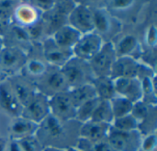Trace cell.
Wrapping results in <instances>:
<instances>
[{"label":"cell","instance_id":"cell-1","mask_svg":"<svg viewBox=\"0 0 157 151\" xmlns=\"http://www.w3.org/2000/svg\"><path fill=\"white\" fill-rule=\"evenodd\" d=\"M79 123L59 121L51 114L38 127L36 137L45 147L67 149L75 147L79 139Z\"/></svg>","mask_w":157,"mask_h":151},{"label":"cell","instance_id":"cell-2","mask_svg":"<svg viewBox=\"0 0 157 151\" xmlns=\"http://www.w3.org/2000/svg\"><path fill=\"white\" fill-rule=\"evenodd\" d=\"M88 4L92 8L94 31L98 33L105 42H112L123 30V24L109 12L102 1L88 2Z\"/></svg>","mask_w":157,"mask_h":151},{"label":"cell","instance_id":"cell-3","mask_svg":"<svg viewBox=\"0 0 157 151\" xmlns=\"http://www.w3.org/2000/svg\"><path fill=\"white\" fill-rule=\"evenodd\" d=\"M102 3L124 27H135L142 18L144 8V2L134 0H108L102 1Z\"/></svg>","mask_w":157,"mask_h":151},{"label":"cell","instance_id":"cell-4","mask_svg":"<svg viewBox=\"0 0 157 151\" xmlns=\"http://www.w3.org/2000/svg\"><path fill=\"white\" fill-rule=\"evenodd\" d=\"M61 70L69 89L86 84H92L95 78L89 63L75 56H73Z\"/></svg>","mask_w":157,"mask_h":151},{"label":"cell","instance_id":"cell-5","mask_svg":"<svg viewBox=\"0 0 157 151\" xmlns=\"http://www.w3.org/2000/svg\"><path fill=\"white\" fill-rule=\"evenodd\" d=\"M156 75V70L145 65L139 59L132 57H117L112 66V78L128 77L142 79L145 77Z\"/></svg>","mask_w":157,"mask_h":151},{"label":"cell","instance_id":"cell-6","mask_svg":"<svg viewBox=\"0 0 157 151\" xmlns=\"http://www.w3.org/2000/svg\"><path fill=\"white\" fill-rule=\"evenodd\" d=\"M76 2L62 0L54 1L51 10L42 14V24L47 37H51L56 30L68 24V17L75 7Z\"/></svg>","mask_w":157,"mask_h":151},{"label":"cell","instance_id":"cell-7","mask_svg":"<svg viewBox=\"0 0 157 151\" xmlns=\"http://www.w3.org/2000/svg\"><path fill=\"white\" fill-rule=\"evenodd\" d=\"M110 42L114 47L117 57H132L140 60L143 48L140 33L137 30H125L123 28V30Z\"/></svg>","mask_w":157,"mask_h":151},{"label":"cell","instance_id":"cell-8","mask_svg":"<svg viewBox=\"0 0 157 151\" xmlns=\"http://www.w3.org/2000/svg\"><path fill=\"white\" fill-rule=\"evenodd\" d=\"M35 87L40 93L48 98L69 90L61 68L51 66L45 74L35 83Z\"/></svg>","mask_w":157,"mask_h":151},{"label":"cell","instance_id":"cell-9","mask_svg":"<svg viewBox=\"0 0 157 151\" xmlns=\"http://www.w3.org/2000/svg\"><path fill=\"white\" fill-rule=\"evenodd\" d=\"M131 114L138 123V131L142 135L157 131V105H151L143 101L133 103Z\"/></svg>","mask_w":157,"mask_h":151},{"label":"cell","instance_id":"cell-10","mask_svg":"<svg viewBox=\"0 0 157 151\" xmlns=\"http://www.w3.org/2000/svg\"><path fill=\"white\" fill-rule=\"evenodd\" d=\"M28 54L21 49L4 44L0 51V67L7 77L19 74L26 63Z\"/></svg>","mask_w":157,"mask_h":151},{"label":"cell","instance_id":"cell-11","mask_svg":"<svg viewBox=\"0 0 157 151\" xmlns=\"http://www.w3.org/2000/svg\"><path fill=\"white\" fill-rule=\"evenodd\" d=\"M49 66L42 56L40 43H34L28 53L26 63L20 74L35 84L45 74Z\"/></svg>","mask_w":157,"mask_h":151},{"label":"cell","instance_id":"cell-12","mask_svg":"<svg viewBox=\"0 0 157 151\" xmlns=\"http://www.w3.org/2000/svg\"><path fill=\"white\" fill-rule=\"evenodd\" d=\"M116 59L117 54L112 43L110 42H105L99 52L88 62L95 77H110Z\"/></svg>","mask_w":157,"mask_h":151},{"label":"cell","instance_id":"cell-13","mask_svg":"<svg viewBox=\"0 0 157 151\" xmlns=\"http://www.w3.org/2000/svg\"><path fill=\"white\" fill-rule=\"evenodd\" d=\"M68 25L81 34L94 31L93 13L88 2H76L68 17Z\"/></svg>","mask_w":157,"mask_h":151},{"label":"cell","instance_id":"cell-14","mask_svg":"<svg viewBox=\"0 0 157 151\" xmlns=\"http://www.w3.org/2000/svg\"><path fill=\"white\" fill-rule=\"evenodd\" d=\"M142 139V135L136 131H120L111 127L107 137V141L116 151H138Z\"/></svg>","mask_w":157,"mask_h":151},{"label":"cell","instance_id":"cell-15","mask_svg":"<svg viewBox=\"0 0 157 151\" xmlns=\"http://www.w3.org/2000/svg\"><path fill=\"white\" fill-rule=\"evenodd\" d=\"M104 43V40L95 31L82 34L73 48V54L79 59L89 62L99 52Z\"/></svg>","mask_w":157,"mask_h":151},{"label":"cell","instance_id":"cell-16","mask_svg":"<svg viewBox=\"0 0 157 151\" xmlns=\"http://www.w3.org/2000/svg\"><path fill=\"white\" fill-rule=\"evenodd\" d=\"M50 114L59 121H75L76 107L72 102L68 92H62L49 98Z\"/></svg>","mask_w":157,"mask_h":151},{"label":"cell","instance_id":"cell-17","mask_svg":"<svg viewBox=\"0 0 157 151\" xmlns=\"http://www.w3.org/2000/svg\"><path fill=\"white\" fill-rule=\"evenodd\" d=\"M42 18V13L29 1H18L12 18V24H15L23 29H29Z\"/></svg>","mask_w":157,"mask_h":151},{"label":"cell","instance_id":"cell-18","mask_svg":"<svg viewBox=\"0 0 157 151\" xmlns=\"http://www.w3.org/2000/svg\"><path fill=\"white\" fill-rule=\"evenodd\" d=\"M40 49L45 62L51 66L62 68L73 56V52L57 45L51 37L40 42Z\"/></svg>","mask_w":157,"mask_h":151},{"label":"cell","instance_id":"cell-19","mask_svg":"<svg viewBox=\"0 0 157 151\" xmlns=\"http://www.w3.org/2000/svg\"><path fill=\"white\" fill-rule=\"evenodd\" d=\"M50 115L49 98L40 93L38 90L29 102L23 107L21 116L40 125Z\"/></svg>","mask_w":157,"mask_h":151},{"label":"cell","instance_id":"cell-20","mask_svg":"<svg viewBox=\"0 0 157 151\" xmlns=\"http://www.w3.org/2000/svg\"><path fill=\"white\" fill-rule=\"evenodd\" d=\"M23 107L15 95L8 79L0 83V113L8 119L20 116Z\"/></svg>","mask_w":157,"mask_h":151},{"label":"cell","instance_id":"cell-21","mask_svg":"<svg viewBox=\"0 0 157 151\" xmlns=\"http://www.w3.org/2000/svg\"><path fill=\"white\" fill-rule=\"evenodd\" d=\"M38 127L39 125L20 115L8 120L6 136L9 139L18 141L23 138L35 136Z\"/></svg>","mask_w":157,"mask_h":151},{"label":"cell","instance_id":"cell-22","mask_svg":"<svg viewBox=\"0 0 157 151\" xmlns=\"http://www.w3.org/2000/svg\"><path fill=\"white\" fill-rule=\"evenodd\" d=\"M7 79L22 107L26 106L37 92L35 84L20 73L9 77Z\"/></svg>","mask_w":157,"mask_h":151},{"label":"cell","instance_id":"cell-23","mask_svg":"<svg viewBox=\"0 0 157 151\" xmlns=\"http://www.w3.org/2000/svg\"><path fill=\"white\" fill-rule=\"evenodd\" d=\"M116 94L126 98L132 103L142 101V84L138 78H113Z\"/></svg>","mask_w":157,"mask_h":151},{"label":"cell","instance_id":"cell-24","mask_svg":"<svg viewBox=\"0 0 157 151\" xmlns=\"http://www.w3.org/2000/svg\"><path fill=\"white\" fill-rule=\"evenodd\" d=\"M110 125L88 121L80 125L79 137L90 143H98L107 140Z\"/></svg>","mask_w":157,"mask_h":151},{"label":"cell","instance_id":"cell-25","mask_svg":"<svg viewBox=\"0 0 157 151\" xmlns=\"http://www.w3.org/2000/svg\"><path fill=\"white\" fill-rule=\"evenodd\" d=\"M3 42L4 44L21 49L27 54L34 44L30 40L27 30L15 24H10L6 35L3 38Z\"/></svg>","mask_w":157,"mask_h":151},{"label":"cell","instance_id":"cell-26","mask_svg":"<svg viewBox=\"0 0 157 151\" xmlns=\"http://www.w3.org/2000/svg\"><path fill=\"white\" fill-rule=\"evenodd\" d=\"M81 35L82 34L79 31H77L72 26L66 24L56 30L51 36V38L60 47L73 52V48L80 39Z\"/></svg>","mask_w":157,"mask_h":151},{"label":"cell","instance_id":"cell-27","mask_svg":"<svg viewBox=\"0 0 157 151\" xmlns=\"http://www.w3.org/2000/svg\"><path fill=\"white\" fill-rule=\"evenodd\" d=\"M92 85L95 89L97 98L103 101H110L117 96L114 87V81L111 77H95Z\"/></svg>","mask_w":157,"mask_h":151},{"label":"cell","instance_id":"cell-28","mask_svg":"<svg viewBox=\"0 0 157 151\" xmlns=\"http://www.w3.org/2000/svg\"><path fill=\"white\" fill-rule=\"evenodd\" d=\"M157 28L155 19L151 18L142 30L140 39L143 52H155L157 46Z\"/></svg>","mask_w":157,"mask_h":151},{"label":"cell","instance_id":"cell-29","mask_svg":"<svg viewBox=\"0 0 157 151\" xmlns=\"http://www.w3.org/2000/svg\"><path fill=\"white\" fill-rule=\"evenodd\" d=\"M67 92L72 102L76 108L81 104L97 98L96 91L92 84H86L74 89H70Z\"/></svg>","mask_w":157,"mask_h":151},{"label":"cell","instance_id":"cell-30","mask_svg":"<svg viewBox=\"0 0 157 151\" xmlns=\"http://www.w3.org/2000/svg\"><path fill=\"white\" fill-rule=\"evenodd\" d=\"M140 80L142 84V101L151 105H157L156 75L145 77Z\"/></svg>","mask_w":157,"mask_h":151},{"label":"cell","instance_id":"cell-31","mask_svg":"<svg viewBox=\"0 0 157 151\" xmlns=\"http://www.w3.org/2000/svg\"><path fill=\"white\" fill-rule=\"evenodd\" d=\"M114 120V116L111 111L109 101H103L99 100L98 103L94 111V113L92 115L91 121H95L98 123L107 124L110 125L112 121Z\"/></svg>","mask_w":157,"mask_h":151},{"label":"cell","instance_id":"cell-32","mask_svg":"<svg viewBox=\"0 0 157 151\" xmlns=\"http://www.w3.org/2000/svg\"><path fill=\"white\" fill-rule=\"evenodd\" d=\"M110 103V107H111V111L115 118H119L127 114H130L132 113V107H133V103L127 100L124 97L121 96H115L113 99H111L109 101Z\"/></svg>","mask_w":157,"mask_h":151},{"label":"cell","instance_id":"cell-33","mask_svg":"<svg viewBox=\"0 0 157 151\" xmlns=\"http://www.w3.org/2000/svg\"><path fill=\"white\" fill-rule=\"evenodd\" d=\"M98 101L99 99L95 98L78 106L76 108L75 121L79 124H84L86 122L90 121L94 113V111L98 103Z\"/></svg>","mask_w":157,"mask_h":151},{"label":"cell","instance_id":"cell-34","mask_svg":"<svg viewBox=\"0 0 157 151\" xmlns=\"http://www.w3.org/2000/svg\"><path fill=\"white\" fill-rule=\"evenodd\" d=\"M111 127L120 131H136L138 130V123L135 118L130 113L119 118H115L111 123Z\"/></svg>","mask_w":157,"mask_h":151},{"label":"cell","instance_id":"cell-35","mask_svg":"<svg viewBox=\"0 0 157 151\" xmlns=\"http://www.w3.org/2000/svg\"><path fill=\"white\" fill-rule=\"evenodd\" d=\"M75 147L82 151H116L107 140L98 143H90L79 137Z\"/></svg>","mask_w":157,"mask_h":151},{"label":"cell","instance_id":"cell-36","mask_svg":"<svg viewBox=\"0 0 157 151\" xmlns=\"http://www.w3.org/2000/svg\"><path fill=\"white\" fill-rule=\"evenodd\" d=\"M18 1L0 0V20L6 24H12V18L15 7Z\"/></svg>","mask_w":157,"mask_h":151},{"label":"cell","instance_id":"cell-37","mask_svg":"<svg viewBox=\"0 0 157 151\" xmlns=\"http://www.w3.org/2000/svg\"><path fill=\"white\" fill-rule=\"evenodd\" d=\"M17 142L22 151H42L44 149L36 135L23 138L21 140H18Z\"/></svg>","mask_w":157,"mask_h":151},{"label":"cell","instance_id":"cell-38","mask_svg":"<svg viewBox=\"0 0 157 151\" xmlns=\"http://www.w3.org/2000/svg\"><path fill=\"white\" fill-rule=\"evenodd\" d=\"M138 151H157V133L142 136Z\"/></svg>","mask_w":157,"mask_h":151},{"label":"cell","instance_id":"cell-39","mask_svg":"<svg viewBox=\"0 0 157 151\" xmlns=\"http://www.w3.org/2000/svg\"><path fill=\"white\" fill-rule=\"evenodd\" d=\"M30 1V0H29ZM32 3V5L35 6V7H37L42 14L48 12L49 10H51L54 5V1H40V0H32L30 1Z\"/></svg>","mask_w":157,"mask_h":151},{"label":"cell","instance_id":"cell-40","mask_svg":"<svg viewBox=\"0 0 157 151\" xmlns=\"http://www.w3.org/2000/svg\"><path fill=\"white\" fill-rule=\"evenodd\" d=\"M6 151H22L20 149V146L17 141L12 140L7 138V143H6Z\"/></svg>","mask_w":157,"mask_h":151},{"label":"cell","instance_id":"cell-41","mask_svg":"<svg viewBox=\"0 0 157 151\" xmlns=\"http://www.w3.org/2000/svg\"><path fill=\"white\" fill-rule=\"evenodd\" d=\"M9 26H10V25L6 24V23H4L2 20H0V37H1L2 39H3L4 36L6 35V31H7Z\"/></svg>","mask_w":157,"mask_h":151},{"label":"cell","instance_id":"cell-42","mask_svg":"<svg viewBox=\"0 0 157 151\" xmlns=\"http://www.w3.org/2000/svg\"><path fill=\"white\" fill-rule=\"evenodd\" d=\"M6 143H7V137L6 136H1L0 137V151H6Z\"/></svg>","mask_w":157,"mask_h":151},{"label":"cell","instance_id":"cell-43","mask_svg":"<svg viewBox=\"0 0 157 151\" xmlns=\"http://www.w3.org/2000/svg\"><path fill=\"white\" fill-rule=\"evenodd\" d=\"M42 151H65V149H56V148H52V147H45Z\"/></svg>","mask_w":157,"mask_h":151},{"label":"cell","instance_id":"cell-44","mask_svg":"<svg viewBox=\"0 0 157 151\" xmlns=\"http://www.w3.org/2000/svg\"><path fill=\"white\" fill-rule=\"evenodd\" d=\"M7 78V77H6V75L4 73V71L2 70V68L0 67V83L1 82H3L4 80H6Z\"/></svg>","mask_w":157,"mask_h":151},{"label":"cell","instance_id":"cell-45","mask_svg":"<svg viewBox=\"0 0 157 151\" xmlns=\"http://www.w3.org/2000/svg\"><path fill=\"white\" fill-rule=\"evenodd\" d=\"M65 151H82L81 149H77L76 147H73V148H70V149H65Z\"/></svg>","mask_w":157,"mask_h":151},{"label":"cell","instance_id":"cell-46","mask_svg":"<svg viewBox=\"0 0 157 151\" xmlns=\"http://www.w3.org/2000/svg\"><path fill=\"white\" fill-rule=\"evenodd\" d=\"M3 46H4V42H3V39L0 37V51H1V49L3 48Z\"/></svg>","mask_w":157,"mask_h":151},{"label":"cell","instance_id":"cell-47","mask_svg":"<svg viewBox=\"0 0 157 151\" xmlns=\"http://www.w3.org/2000/svg\"><path fill=\"white\" fill-rule=\"evenodd\" d=\"M1 136H5V135H1V134H0V137H1Z\"/></svg>","mask_w":157,"mask_h":151},{"label":"cell","instance_id":"cell-48","mask_svg":"<svg viewBox=\"0 0 157 151\" xmlns=\"http://www.w3.org/2000/svg\"><path fill=\"white\" fill-rule=\"evenodd\" d=\"M0 134H1V133H0ZM1 135H2V134H1Z\"/></svg>","mask_w":157,"mask_h":151}]
</instances>
